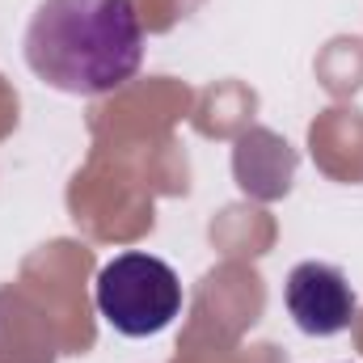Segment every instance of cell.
Returning <instances> with one entry per match:
<instances>
[{
    "mask_svg": "<svg viewBox=\"0 0 363 363\" xmlns=\"http://www.w3.org/2000/svg\"><path fill=\"white\" fill-rule=\"evenodd\" d=\"M283 300H287L291 321L313 338H334V334L351 330V321L359 313V300H355L347 274L330 262H300L287 274Z\"/></svg>",
    "mask_w": 363,
    "mask_h": 363,
    "instance_id": "obj_3",
    "label": "cell"
},
{
    "mask_svg": "<svg viewBox=\"0 0 363 363\" xmlns=\"http://www.w3.org/2000/svg\"><path fill=\"white\" fill-rule=\"evenodd\" d=\"M21 51L43 85L97 97L140 72L144 26L135 0H43L26 26Z\"/></svg>",
    "mask_w": 363,
    "mask_h": 363,
    "instance_id": "obj_1",
    "label": "cell"
},
{
    "mask_svg": "<svg viewBox=\"0 0 363 363\" xmlns=\"http://www.w3.org/2000/svg\"><path fill=\"white\" fill-rule=\"evenodd\" d=\"M93 300L123 338H152L182 313V283L174 267L152 254H118L97 271Z\"/></svg>",
    "mask_w": 363,
    "mask_h": 363,
    "instance_id": "obj_2",
    "label": "cell"
}]
</instances>
